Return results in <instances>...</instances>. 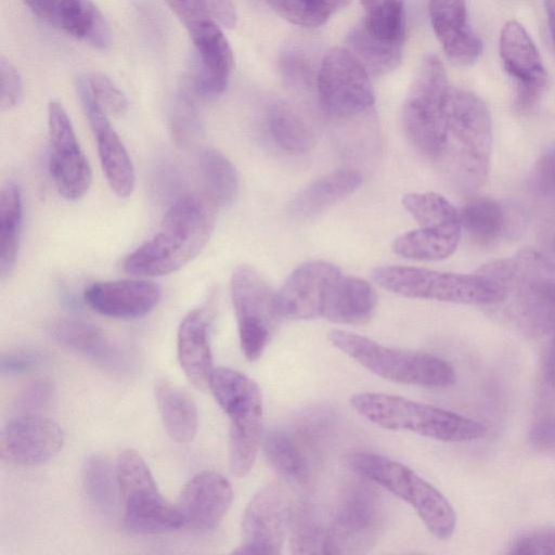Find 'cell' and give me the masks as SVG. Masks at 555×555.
<instances>
[{"mask_svg": "<svg viewBox=\"0 0 555 555\" xmlns=\"http://www.w3.org/2000/svg\"><path fill=\"white\" fill-rule=\"evenodd\" d=\"M217 207L207 194L179 197L154 235L126 257L124 270L142 278H159L179 271L208 243L216 225Z\"/></svg>", "mask_w": 555, "mask_h": 555, "instance_id": "1", "label": "cell"}, {"mask_svg": "<svg viewBox=\"0 0 555 555\" xmlns=\"http://www.w3.org/2000/svg\"><path fill=\"white\" fill-rule=\"evenodd\" d=\"M447 140L437 164L463 191L487 180L492 150V119L486 103L470 91L450 88Z\"/></svg>", "mask_w": 555, "mask_h": 555, "instance_id": "2", "label": "cell"}, {"mask_svg": "<svg viewBox=\"0 0 555 555\" xmlns=\"http://www.w3.org/2000/svg\"><path fill=\"white\" fill-rule=\"evenodd\" d=\"M353 409L369 422L391 430H408L446 442H465L486 436L482 423L441 408L380 392H359Z\"/></svg>", "mask_w": 555, "mask_h": 555, "instance_id": "3", "label": "cell"}, {"mask_svg": "<svg viewBox=\"0 0 555 555\" xmlns=\"http://www.w3.org/2000/svg\"><path fill=\"white\" fill-rule=\"evenodd\" d=\"M209 389L230 420L229 464L242 478L251 469L262 437V395L257 383L236 370L214 367Z\"/></svg>", "mask_w": 555, "mask_h": 555, "instance_id": "4", "label": "cell"}, {"mask_svg": "<svg viewBox=\"0 0 555 555\" xmlns=\"http://www.w3.org/2000/svg\"><path fill=\"white\" fill-rule=\"evenodd\" d=\"M350 468L409 503L427 530L437 539H450L456 527L455 512L447 498L413 469L387 456L357 451L349 455Z\"/></svg>", "mask_w": 555, "mask_h": 555, "instance_id": "5", "label": "cell"}, {"mask_svg": "<svg viewBox=\"0 0 555 555\" xmlns=\"http://www.w3.org/2000/svg\"><path fill=\"white\" fill-rule=\"evenodd\" d=\"M383 288L400 296L465 305H493L508 297L506 289L478 269L453 273L404 266H383L372 272Z\"/></svg>", "mask_w": 555, "mask_h": 555, "instance_id": "6", "label": "cell"}, {"mask_svg": "<svg viewBox=\"0 0 555 555\" xmlns=\"http://www.w3.org/2000/svg\"><path fill=\"white\" fill-rule=\"evenodd\" d=\"M327 338L360 365L391 382L443 388L456 379L455 371L446 360L429 353L384 346L341 330L331 331Z\"/></svg>", "mask_w": 555, "mask_h": 555, "instance_id": "7", "label": "cell"}, {"mask_svg": "<svg viewBox=\"0 0 555 555\" xmlns=\"http://www.w3.org/2000/svg\"><path fill=\"white\" fill-rule=\"evenodd\" d=\"M449 90L442 62L435 54H427L413 77L402 107L406 138L423 156L435 163L447 140Z\"/></svg>", "mask_w": 555, "mask_h": 555, "instance_id": "8", "label": "cell"}, {"mask_svg": "<svg viewBox=\"0 0 555 555\" xmlns=\"http://www.w3.org/2000/svg\"><path fill=\"white\" fill-rule=\"evenodd\" d=\"M116 475L126 530L156 534L184 526L178 506L163 496L149 466L135 450L126 449L119 454Z\"/></svg>", "mask_w": 555, "mask_h": 555, "instance_id": "9", "label": "cell"}, {"mask_svg": "<svg viewBox=\"0 0 555 555\" xmlns=\"http://www.w3.org/2000/svg\"><path fill=\"white\" fill-rule=\"evenodd\" d=\"M230 284L242 352L248 361H256L282 319L276 293L248 264L234 269Z\"/></svg>", "mask_w": 555, "mask_h": 555, "instance_id": "10", "label": "cell"}, {"mask_svg": "<svg viewBox=\"0 0 555 555\" xmlns=\"http://www.w3.org/2000/svg\"><path fill=\"white\" fill-rule=\"evenodd\" d=\"M369 73L347 50L334 48L323 57L317 91L324 113L336 119L357 116L374 105Z\"/></svg>", "mask_w": 555, "mask_h": 555, "instance_id": "11", "label": "cell"}, {"mask_svg": "<svg viewBox=\"0 0 555 555\" xmlns=\"http://www.w3.org/2000/svg\"><path fill=\"white\" fill-rule=\"evenodd\" d=\"M292 520L288 489L281 481L260 488L245 507L236 554H280Z\"/></svg>", "mask_w": 555, "mask_h": 555, "instance_id": "12", "label": "cell"}, {"mask_svg": "<svg viewBox=\"0 0 555 555\" xmlns=\"http://www.w3.org/2000/svg\"><path fill=\"white\" fill-rule=\"evenodd\" d=\"M48 130L49 170L54 185L65 199H80L90 189L92 171L66 109L55 100L48 105Z\"/></svg>", "mask_w": 555, "mask_h": 555, "instance_id": "13", "label": "cell"}, {"mask_svg": "<svg viewBox=\"0 0 555 555\" xmlns=\"http://www.w3.org/2000/svg\"><path fill=\"white\" fill-rule=\"evenodd\" d=\"M382 526L380 505L365 487L352 489L337 506L326 528V554L361 553L369 550Z\"/></svg>", "mask_w": 555, "mask_h": 555, "instance_id": "14", "label": "cell"}, {"mask_svg": "<svg viewBox=\"0 0 555 555\" xmlns=\"http://www.w3.org/2000/svg\"><path fill=\"white\" fill-rule=\"evenodd\" d=\"M65 436L61 426L41 413H21L2 428L1 456L20 466H36L53 459Z\"/></svg>", "mask_w": 555, "mask_h": 555, "instance_id": "15", "label": "cell"}, {"mask_svg": "<svg viewBox=\"0 0 555 555\" xmlns=\"http://www.w3.org/2000/svg\"><path fill=\"white\" fill-rule=\"evenodd\" d=\"M76 87L96 142L99 159L105 178L117 196L127 197L132 193L135 182L131 158L108 120L106 112L92 95L87 78L79 77Z\"/></svg>", "mask_w": 555, "mask_h": 555, "instance_id": "16", "label": "cell"}, {"mask_svg": "<svg viewBox=\"0 0 555 555\" xmlns=\"http://www.w3.org/2000/svg\"><path fill=\"white\" fill-rule=\"evenodd\" d=\"M190 36L194 62L185 90L194 98H217L225 90L233 66L230 44L215 21L199 26Z\"/></svg>", "mask_w": 555, "mask_h": 555, "instance_id": "17", "label": "cell"}, {"mask_svg": "<svg viewBox=\"0 0 555 555\" xmlns=\"http://www.w3.org/2000/svg\"><path fill=\"white\" fill-rule=\"evenodd\" d=\"M340 274L338 267L326 261H308L298 266L276 292L281 317L291 320L322 317L326 292Z\"/></svg>", "mask_w": 555, "mask_h": 555, "instance_id": "18", "label": "cell"}, {"mask_svg": "<svg viewBox=\"0 0 555 555\" xmlns=\"http://www.w3.org/2000/svg\"><path fill=\"white\" fill-rule=\"evenodd\" d=\"M233 498V489L224 476L214 470H203L185 483L177 506L184 526L207 532L220 525Z\"/></svg>", "mask_w": 555, "mask_h": 555, "instance_id": "19", "label": "cell"}, {"mask_svg": "<svg viewBox=\"0 0 555 555\" xmlns=\"http://www.w3.org/2000/svg\"><path fill=\"white\" fill-rule=\"evenodd\" d=\"M162 291L152 281L125 279L94 282L83 292L85 302L95 312L116 319H137L159 302Z\"/></svg>", "mask_w": 555, "mask_h": 555, "instance_id": "20", "label": "cell"}, {"mask_svg": "<svg viewBox=\"0 0 555 555\" xmlns=\"http://www.w3.org/2000/svg\"><path fill=\"white\" fill-rule=\"evenodd\" d=\"M433 29L448 59L456 65L474 64L482 42L467 23L465 0H429Z\"/></svg>", "mask_w": 555, "mask_h": 555, "instance_id": "21", "label": "cell"}, {"mask_svg": "<svg viewBox=\"0 0 555 555\" xmlns=\"http://www.w3.org/2000/svg\"><path fill=\"white\" fill-rule=\"evenodd\" d=\"M48 332L60 346L85 356L103 367L121 371L128 364L127 354L89 321L73 317L57 318L49 324Z\"/></svg>", "mask_w": 555, "mask_h": 555, "instance_id": "22", "label": "cell"}, {"mask_svg": "<svg viewBox=\"0 0 555 555\" xmlns=\"http://www.w3.org/2000/svg\"><path fill=\"white\" fill-rule=\"evenodd\" d=\"M177 354L189 382L199 390L209 388L214 367L204 309L190 311L180 322L177 332Z\"/></svg>", "mask_w": 555, "mask_h": 555, "instance_id": "23", "label": "cell"}, {"mask_svg": "<svg viewBox=\"0 0 555 555\" xmlns=\"http://www.w3.org/2000/svg\"><path fill=\"white\" fill-rule=\"evenodd\" d=\"M362 176L352 169H339L318 178L288 203L287 214L297 221L312 219L357 191Z\"/></svg>", "mask_w": 555, "mask_h": 555, "instance_id": "24", "label": "cell"}, {"mask_svg": "<svg viewBox=\"0 0 555 555\" xmlns=\"http://www.w3.org/2000/svg\"><path fill=\"white\" fill-rule=\"evenodd\" d=\"M376 304L377 297L370 283L340 274L326 292L322 317L339 324L360 325L370 321Z\"/></svg>", "mask_w": 555, "mask_h": 555, "instance_id": "25", "label": "cell"}, {"mask_svg": "<svg viewBox=\"0 0 555 555\" xmlns=\"http://www.w3.org/2000/svg\"><path fill=\"white\" fill-rule=\"evenodd\" d=\"M499 51L505 70L516 83L546 79L539 51L519 22L511 20L504 24Z\"/></svg>", "mask_w": 555, "mask_h": 555, "instance_id": "26", "label": "cell"}, {"mask_svg": "<svg viewBox=\"0 0 555 555\" xmlns=\"http://www.w3.org/2000/svg\"><path fill=\"white\" fill-rule=\"evenodd\" d=\"M154 395L169 437L179 443L192 441L198 428L197 406L192 397L167 378L155 383Z\"/></svg>", "mask_w": 555, "mask_h": 555, "instance_id": "27", "label": "cell"}, {"mask_svg": "<svg viewBox=\"0 0 555 555\" xmlns=\"http://www.w3.org/2000/svg\"><path fill=\"white\" fill-rule=\"evenodd\" d=\"M55 22L74 38L104 50L111 44L108 24L91 0H60Z\"/></svg>", "mask_w": 555, "mask_h": 555, "instance_id": "28", "label": "cell"}, {"mask_svg": "<svg viewBox=\"0 0 555 555\" xmlns=\"http://www.w3.org/2000/svg\"><path fill=\"white\" fill-rule=\"evenodd\" d=\"M462 228H418L399 235L393 251L406 259L438 261L451 256L460 242Z\"/></svg>", "mask_w": 555, "mask_h": 555, "instance_id": "29", "label": "cell"}, {"mask_svg": "<svg viewBox=\"0 0 555 555\" xmlns=\"http://www.w3.org/2000/svg\"><path fill=\"white\" fill-rule=\"evenodd\" d=\"M347 50L369 75H384L395 69L402 56L403 40H385L369 33L359 22L349 33Z\"/></svg>", "mask_w": 555, "mask_h": 555, "instance_id": "30", "label": "cell"}, {"mask_svg": "<svg viewBox=\"0 0 555 555\" xmlns=\"http://www.w3.org/2000/svg\"><path fill=\"white\" fill-rule=\"evenodd\" d=\"M23 202L18 186L7 181L0 191V278L12 273L18 253Z\"/></svg>", "mask_w": 555, "mask_h": 555, "instance_id": "31", "label": "cell"}, {"mask_svg": "<svg viewBox=\"0 0 555 555\" xmlns=\"http://www.w3.org/2000/svg\"><path fill=\"white\" fill-rule=\"evenodd\" d=\"M462 229L480 246L496 243L506 231L503 205L490 197H474L460 211Z\"/></svg>", "mask_w": 555, "mask_h": 555, "instance_id": "32", "label": "cell"}, {"mask_svg": "<svg viewBox=\"0 0 555 555\" xmlns=\"http://www.w3.org/2000/svg\"><path fill=\"white\" fill-rule=\"evenodd\" d=\"M267 128L274 144L287 153L304 154L314 144L308 122L286 103H274L269 107Z\"/></svg>", "mask_w": 555, "mask_h": 555, "instance_id": "33", "label": "cell"}, {"mask_svg": "<svg viewBox=\"0 0 555 555\" xmlns=\"http://www.w3.org/2000/svg\"><path fill=\"white\" fill-rule=\"evenodd\" d=\"M261 447L270 465L285 479L297 483L308 480V459L293 435L284 430L268 431L261 437Z\"/></svg>", "mask_w": 555, "mask_h": 555, "instance_id": "34", "label": "cell"}, {"mask_svg": "<svg viewBox=\"0 0 555 555\" xmlns=\"http://www.w3.org/2000/svg\"><path fill=\"white\" fill-rule=\"evenodd\" d=\"M206 194L217 206L231 205L238 193V175L234 164L219 150L207 147L198 157Z\"/></svg>", "mask_w": 555, "mask_h": 555, "instance_id": "35", "label": "cell"}, {"mask_svg": "<svg viewBox=\"0 0 555 555\" xmlns=\"http://www.w3.org/2000/svg\"><path fill=\"white\" fill-rule=\"evenodd\" d=\"M81 482L88 501L102 512H111L119 495L116 468L100 455L88 457L81 469Z\"/></svg>", "mask_w": 555, "mask_h": 555, "instance_id": "36", "label": "cell"}, {"mask_svg": "<svg viewBox=\"0 0 555 555\" xmlns=\"http://www.w3.org/2000/svg\"><path fill=\"white\" fill-rule=\"evenodd\" d=\"M402 205L420 228H462L460 211L438 193H409L402 197Z\"/></svg>", "mask_w": 555, "mask_h": 555, "instance_id": "37", "label": "cell"}, {"mask_svg": "<svg viewBox=\"0 0 555 555\" xmlns=\"http://www.w3.org/2000/svg\"><path fill=\"white\" fill-rule=\"evenodd\" d=\"M351 0H264L281 17L304 26L318 27L344 9Z\"/></svg>", "mask_w": 555, "mask_h": 555, "instance_id": "38", "label": "cell"}, {"mask_svg": "<svg viewBox=\"0 0 555 555\" xmlns=\"http://www.w3.org/2000/svg\"><path fill=\"white\" fill-rule=\"evenodd\" d=\"M364 11L360 21L372 35L385 40H403V0H359Z\"/></svg>", "mask_w": 555, "mask_h": 555, "instance_id": "39", "label": "cell"}, {"mask_svg": "<svg viewBox=\"0 0 555 555\" xmlns=\"http://www.w3.org/2000/svg\"><path fill=\"white\" fill-rule=\"evenodd\" d=\"M170 127L176 143L184 147L193 144L202 134L203 126L194 96L186 90L177 96L172 105Z\"/></svg>", "mask_w": 555, "mask_h": 555, "instance_id": "40", "label": "cell"}, {"mask_svg": "<svg viewBox=\"0 0 555 555\" xmlns=\"http://www.w3.org/2000/svg\"><path fill=\"white\" fill-rule=\"evenodd\" d=\"M291 535L292 553L324 554L326 544V528L321 527L311 515L301 513Z\"/></svg>", "mask_w": 555, "mask_h": 555, "instance_id": "41", "label": "cell"}, {"mask_svg": "<svg viewBox=\"0 0 555 555\" xmlns=\"http://www.w3.org/2000/svg\"><path fill=\"white\" fill-rule=\"evenodd\" d=\"M87 80L92 95L106 113L121 115L127 111L125 93L106 75L93 72Z\"/></svg>", "mask_w": 555, "mask_h": 555, "instance_id": "42", "label": "cell"}, {"mask_svg": "<svg viewBox=\"0 0 555 555\" xmlns=\"http://www.w3.org/2000/svg\"><path fill=\"white\" fill-rule=\"evenodd\" d=\"M531 186L539 199L555 209V144L538 159L531 175Z\"/></svg>", "mask_w": 555, "mask_h": 555, "instance_id": "43", "label": "cell"}, {"mask_svg": "<svg viewBox=\"0 0 555 555\" xmlns=\"http://www.w3.org/2000/svg\"><path fill=\"white\" fill-rule=\"evenodd\" d=\"M54 399V385L47 379H37L20 392L16 405L22 413H41L52 404Z\"/></svg>", "mask_w": 555, "mask_h": 555, "instance_id": "44", "label": "cell"}, {"mask_svg": "<svg viewBox=\"0 0 555 555\" xmlns=\"http://www.w3.org/2000/svg\"><path fill=\"white\" fill-rule=\"evenodd\" d=\"M23 99V81L16 67L4 56L0 59V107L9 111Z\"/></svg>", "mask_w": 555, "mask_h": 555, "instance_id": "45", "label": "cell"}, {"mask_svg": "<svg viewBox=\"0 0 555 555\" xmlns=\"http://www.w3.org/2000/svg\"><path fill=\"white\" fill-rule=\"evenodd\" d=\"M513 554H555V527L524 533L511 546Z\"/></svg>", "mask_w": 555, "mask_h": 555, "instance_id": "46", "label": "cell"}, {"mask_svg": "<svg viewBox=\"0 0 555 555\" xmlns=\"http://www.w3.org/2000/svg\"><path fill=\"white\" fill-rule=\"evenodd\" d=\"M169 9L190 33L214 21L204 0H165Z\"/></svg>", "mask_w": 555, "mask_h": 555, "instance_id": "47", "label": "cell"}, {"mask_svg": "<svg viewBox=\"0 0 555 555\" xmlns=\"http://www.w3.org/2000/svg\"><path fill=\"white\" fill-rule=\"evenodd\" d=\"M41 362V356L33 350H15L1 357L2 373L24 374L34 370Z\"/></svg>", "mask_w": 555, "mask_h": 555, "instance_id": "48", "label": "cell"}, {"mask_svg": "<svg viewBox=\"0 0 555 555\" xmlns=\"http://www.w3.org/2000/svg\"><path fill=\"white\" fill-rule=\"evenodd\" d=\"M531 441L540 449H550L555 446V410H543L531 428Z\"/></svg>", "mask_w": 555, "mask_h": 555, "instance_id": "49", "label": "cell"}, {"mask_svg": "<svg viewBox=\"0 0 555 555\" xmlns=\"http://www.w3.org/2000/svg\"><path fill=\"white\" fill-rule=\"evenodd\" d=\"M538 250L551 269L555 272V217L546 219L539 231Z\"/></svg>", "mask_w": 555, "mask_h": 555, "instance_id": "50", "label": "cell"}, {"mask_svg": "<svg viewBox=\"0 0 555 555\" xmlns=\"http://www.w3.org/2000/svg\"><path fill=\"white\" fill-rule=\"evenodd\" d=\"M212 20L220 25L233 28L237 23V14L232 0H204Z\"/></svg>", "mask_w": 555, "mask_h": 555, "instance_id": "51", "label": "cell"}, {"mask_svg": "<svg viewBox=\"0 0 555 555\" xmlns=\"http://www.w3.org/2000/svg\"><path fill=\"white\" fill-rule=\"evenodd\" d=\"M544 337L546 338L543 356L544 375L548 386L555 391V327Z\"/></svg>", "mask_w": 555, "mask_h": 555, "instance_id": "52", "label": "cell"}, {"mask_svg": "<svg viewBox=\"0 0 555 555\" xmlns=\"http://www.w3.org/2000/svg\"><path fill=\"white\" fill-rule=\"evenodd\" d=\"M36 15L55 22V13L60 0H22Z\"/></svg>", "mask_w": 555, "mask_h": 555, "instance_id": "53", "label": "cell"}, {"mask_svg": "<svg viewBox=\"0 0 555 555\" xmlns=\"http://www.w3.org/2000/svg\"><path fill=\"white\" fill-rule=\"evenodd\" d=\"M545 11L547 15L548 28L552 40L555 44V0H544Z\"/></svg>", "mask_w": 555, "mask_h": 555, "instance_id": "54", "label": "cell"}]
</instances>
